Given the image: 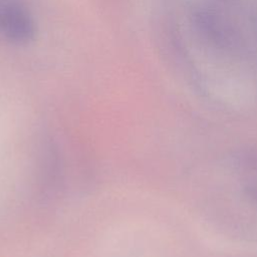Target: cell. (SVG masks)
<instances>
[{
	"mask_svg": "<svg viewBox=\"0 0 257 257\" xmlns=\"http://www.w3.org/2000/svg\"><path fill=\"white\" fill-rule=\"evenodd\" d=\"M240 161L246 168L257 172V148L242 152L240 155Z\"/></svg>",
	"mask_w": 257,
	"mask_h": 257,
	"instance_id": "2",
	"label": "cell"
},
{
	"mask_svg": "<svg viewBox=\"0 0 257 257\" xmlns=\"http://www.w3.org/2000/svg\"><path fill=\"white\" fill-rule=\"evenodd\" d=\"M0 33L14 43H27L33 39L35 34L34 21L19 3L0 2Z\"/></svg>",
	"mask_w": 257,
	"mask_h": 257,
	"instance_id": "1",
	"label": "cell"
},
{
	"mask_svg": "<svg viewBox=\"0 0 257 257\" xmlns=\"http://www.w3.org/2000/svg\"><path fill=\"white\" fill-rule=\"evenodd\" d=\"M244 194L248 199L257 205V185L255 184H247L244 186Z\"/></svg>",
	"mask_w": 257,
	"mask_h": 257,
	"instance_id": "3",
	"label": "cell"
}]
</instances>
